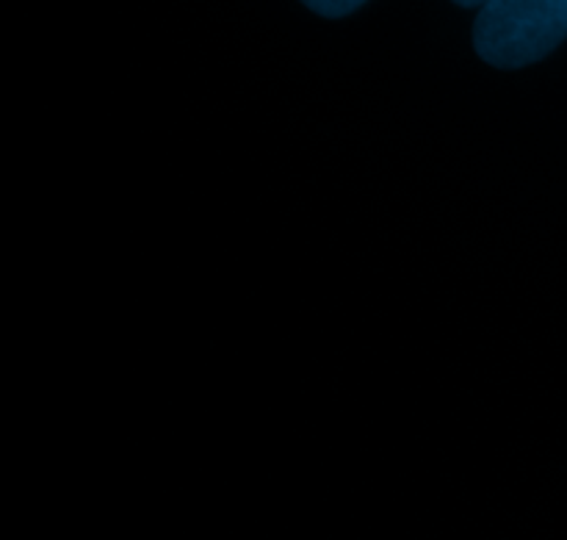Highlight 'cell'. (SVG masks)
<instances>
[{"instance_id": "2", "label": "cell", "mask_w": 567, "mask_h": 540, "mask_svg": "<svg viewBox=\"0 0 567 540\" xmlns=\"http://www.w3.org/2000/svg\"><path fill=\"white\" fill-rule=\"evenodd\" d=\"M302 3L321 17H347L369 0H302Z\"/></svg>"}, {"instance_id": "1", "label": "cell", "mask_w": 567, "mask_h": 540, "mask_svg": "<svg viewBox=\"0 0 567 540\" xmlns=\"http://www.w3.org/2000/svg\"><path fill=\"white\" fill-rule=\"evenodd\" d=\"M567 37V0H487L474 22V48L498 70L546 59Z\"/></svg>"}, {"instance_id": "3", "label": "cell", "mask_w": 567, "mask_h": 540, "mask_svg": "<svg viewBox=\"0 0 567 540\" xmlns=\"http://www.w3.org/2000/svg\"><path fill=\"white\" fill-rule=\"evenodd\" d=\"M457 6H465V9H474V6H485L487 0H454Z\"/></svg>"}]
</instances>
